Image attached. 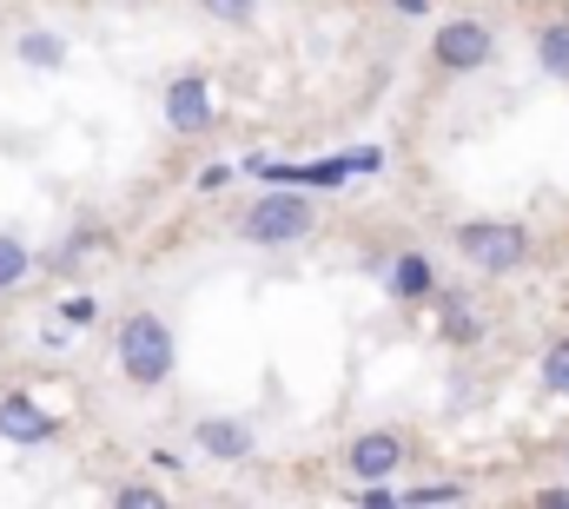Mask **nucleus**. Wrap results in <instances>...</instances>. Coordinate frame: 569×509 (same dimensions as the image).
<instances>
[{
	"mask_svg": "<svg viewBox=\"0 0 569 509\" xmlns=\"http://www.w3.org/2000/svg\"><path fill=\"white\" fill-rule=\"evenodd\" d=\"M113 358H120L127 383H140V390H159V383L172 378V365H179L172 325H166V318H152V311H133V318L120 325V338H113Z\"/></svg>",
	"mask_w": 569,
	"mask_h": 509,
	"instance_id": "f257e3e1",
	"label": "nucleus"
},
{
	"mask_svg": "<svg viewBox=\"0 0 569 509\" xmlns=\"http://www.w3.org/2000/svg\"><path fill=\"white\" fill-rule=\"evenodd\" d=\"M457 252L490 278H510L530 265V232L517 219H470V226H457Z\"/></svg>",
	"mask_w": 569,
	"mask_h": 509,
	"instance_id": "f03ea898",
	"label": "nucleus"
},
{
	"mask_svg": "<svg viewBox=\"0 0 569 509\" xmlns=\"http://www.w3.org/2000/svg\"><path fill=\"white\" fill-rule=\"evenodd\" d=\"M311 226H318V206H311L305 192H266V199L239 219V232H246L252 246H298Z\"/></svg>",
	"mask_w": 569,
	"mask_h": 509,
	"instance_id": "7ed1b4c3",
	"label": "nucleus"
},
{
	"mask_svg": "<svg viewBox=\"0 0 569 509\" xmlns=\"http://www.w3.org/2000/svg\"><path fill=\"white\" fill-rule=\"evenodd\" d=\"M430 60H437L443 73H477V67L497 60V33H490L483 20H443L437 40H430Z\"/></svg>",
	"mask_w": 569,
	"mask_h": 509,
	"instance_id": "20e7f679",
	"label": "nucleus"
},
{
	"mask_svg": "<svg viewBox=\"0 0 569 509\" xmlns=\"http://www.w3.org/2000/svg\"><path fill=\"white\" fill-rule=\"evenodd\" d=\"M345 470H351L358 483H391V477L405 470V437H398V430H365V437H351Z\"/></svg>",
	"mask_w": 569,
	"mask_h": 509,
	"instance_id": "39448f33",
	"label": "nucleus"
},
{
	"mask_svg": "<svg viewBox=\"0 0 569 509\" xmlns=\"http://www.w3.org/2000/svg\"><path fill=\"white\" fill-rule=\"evenodd\" d=\"M166 127L186 132V139L212 127V87H206L199 73H179V80L166 87Z\"/></svg>",
	"mask_w": 569,
	"mask_h": 509,
	"instance_id": "423d86ee",
	"label": "nucleus"
},
{
	"mask_svg": "<svg viewBox=\"0 0 569 509\" xmlns=\"http://www.w3.org/2000/svg\"><path fill=\"white\" fill-rule=\"evenodd\" d=\"M53 430H60V417H47L33 397H20V390L0 397V437H7V443H47Z\"/></svg>",
	"mask_w": 569,
	"mask_h": 509,
	"instance_id": "0eeeda50",
	"label": "nucleus"
},
{
	"mask_svg": "<svg viewBox=\"0 0 569 509\" xmlns=\"http://www.w3.org/2000/svg\"><path fill=\"white\" fill-rule=\"evenodd\" d=\"M192 437H199V450H206V457H226V463L252 457V423H239V417H199V423H192Z\"/></svg>",
	"mask_w": 569,
	"mask_h": 509,
	"instance_id": "6e6552de",
	"label": "nucleus"
},
{
	"mask_svg": "<svg viewBox=\"0 0 569 509\" xmlns=\"http://www.w3.org/2000/svg\"><path fill=\"white\" fill-rule=\"evenodd\" d=\"M437 291V271H430L425 252H398L391 258V298H405V305H418Z\"/></svg>",
	"mask_w": 569,
	"mask_h": 509,
	"instance_id": "1a4fd4ad",
	"label": "nucleus"
},
{
	"mask_svg": "<svg viewBox=\"0 0 569 509\" xmlns=\"http://www.w3.org/2000/svg\"><path fill=\"white\" fill-rule=\"evenodd\" d=\"M537 67H543L557 87H569V20H550V27L537 33Z\"/></svg>",
	"mask_w": 569,
	"mask_h": 509,
	"instance_id": "9d476101",
	"label": "nucleus"
},
{
	"mask_svg": "<svg viewBox=\"0 0 569 509\" xmlns=\"http://www.w3.org/2000/svg\"><path fill=\"white\" fill-rule=\"evenodd\" d=\"M443 338H450V345H477V338H483V318H477L470 298H457V291H443Z\"/></svg>",
	"mask_w": 569,
	"mask_h": 509,
	"instance_id": "9b49d317",
	"label": "nucleus"
},
{
	"mask_svg": "<svg viewBox=\"0 0 569 509\" xmlns=\"http://www.w3.org/2000/svg\"><path fill=\"white\" fill-rule=\"evenodd\" d=\"M20 60L27 67H67V40L60 33H20Z\"/></svg>",
	"mask_w": 569,
	"mask_h": 509,
	"instance_id": "f8f14e48",
	"label": "nucleus"
},
{
	"mask_svg": "<svg viewBox=\"0 0 569 509\" xmlns=\"http://www.w3.org/2000/svg\"><path fill=\"white\" fill-rule=\"evenodd\" d=\"M27 271H33V258H27V246L0 232V291H13V285H20Z\"/></svg>",
	"mask_w": 569,
	"mask_h": 509,
	"instance_id": "ddd939ff",
	"label": "nucleus"
},
{
	"mask_svg": "<svg viewBox=\"0 0 569 509\" xmlns=\"http://www.w3.org/2000/svg\"><path fill=\"white\" fill-rule=\"evenodd\" d=\"M543 390H550V397H569V338H557V345L543 351Z\"/></svg>",
	"mask_w": 569,
	"mask_h": 509,
	"instance_id": "4468645a",
	"label": "nucleus"
},
{
	"mask_svg": "<svg viewBox=\"0 0 569 509\" xmlns=\"http://www.w3.org/2000/svg\"><path fill=\"white\" fill-rule=\"evenodd\" d=\"M405 503L418 509V503H463V483H418Z\"/></svg>",
	"mask_w": 569,
	"mask_h": 509,
	"instance_id": "2eb2a0df",
	"label": "nucleus"
},
{
	"mask_svg": "<svg viewBox=\"0 0 569 509\" xmlns=\"http://www.w3.org/2000/svg\"><path fill=\"white\" fill-rule=\"evenodd\" d=\"M199 7H206V13H212V20H232V27H239V20H252V13H259V0H199Z\"/></svg>",
	"mask_w": 569,
	"mask_h": 509,
	"instance_id": "dca6fc26",
	"label": "nucleus"
},
{
	"mask_svg": "<svg viewBox=\"0 0 569 509\" xmlns=\"http://www.w3.org/2000/svg\"><path fill=\"white\" fill-rule=\"evenodd\" d=\"M159 503H166V497H159L152 483H127V490H120V509H159Z\"/></svg>",
	"mask_w": 569,
	"mask_h": 509,
	"instance_id": "f3484780",
	"label": "nucleus"
},
{
	"mask_svg": "<svg viewBox=\"0 0 569 509\" xmlns=\"http://www.w3.org/2000/svg\"><path fill=\"white\" fill-rule=\"evenodd\" d=\"M93 318H100V305H93V298H73V305H67V325H93Z\"/></svg>",
	"mask_w": 569,
	"mask_h": 509,
	"instance_id": "a211bd4d",
	"label": "nucleus"
},
{
	"mask_svg": "<svg viewBox=\"0 0 569 509\" xmlns=\"http://www.w3.org/2000/svg\"><path fill=\"white\" fill-rule=\"evenodd\" d=\"M537 503H543V509H569V483H557V490H543Z\"/></svg>",
	"mask_w": 569,
	"mask_h": 509,
	"instance_id": "6ab92c4d",
	"label": "nucleus"
},
{
	"mask_svg": "<svg viewBox=\"0 0 569 509\" xmlns=\"http://www.w3.org/2000/svg\"><path fill=\"white\" fill-rule=\"evenodd\" d=\"M398 13H430V0H391Z\"/></svg>",
	"mask_w": 569,
	"mask_h": 509,
	"instance_id": "aec40b11",
	"label": "nucleus"
},
{
	"mask_svg": "<svg viewBox=\"0 0 569 509\" xmlns=\"http://www.w3.org/2000/svg\"><path fill=\"white\" fill-rule=\"evenodd\" d=\"M563 470H569V443H563Z\"/></svg>",
	"mask_w": 569,
	"mask_h": 509,
	"instance_id": "412c9836",
	"label": "nucleus"
}]
</instances>
